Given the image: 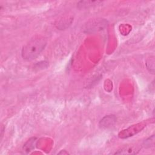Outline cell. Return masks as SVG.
<instances>
[{
	"instance_id": "6da1fadb",
	"label": "cell",
	"mask_w": 155,
	"mask_h": 155,
	"mask_svg": "<svg viewBox=\"0 0 155 155\" xmlns=\"http://www.w3.org/2000/svg\"><path fill=\"white\" fill-rule=\"evenodd\" d=\"M47 45V40L42 36H35L25 44L22 49L21 55L24 59L31 61L37 58Z\"/></svg>"
},
{
	"instance_id": "7a4b0ae2",
	"label": "cell",
	"mask_w": 155,
	"mask_h": 155,
	"mask_svg": "<svg viewBox=\"0 0 155 155\" xmlns=\"http://www.w3.org/2000/svg\"><path fill=\"white\" fill-rule=\"evenodd\" d=\"M107 20L101 18L94 19L89 21L85 25L84 31L86 33H94L104 30L107 26Z\"/></svg>"
},
{
	"instance_id": "3957f363",
	"label": "cell",
	"mask_w": 155,
	"mask_h": 155,
	"mask_svg": "<svg viewBox=\"0 0 155 155\" xmlns=\"http://www.w3.org/2000/svg\"><path fill=\"white\" fill-rule=\"evenodd\" d=\"M116 122V117L114 115H108L103 117L99 122V126L103 129H107L113 127Z\"/></svg>"
},
{
	"instance_id": "277c9868",
	"label": "cell",
	"mask_w": 155,
	"mask_h": 155,
	"mask_svg": "<svg viewBox=\"0 0 155 155\" xmlns=\"http://www.w3.org/2000/svg\"><path fill=\"white\" fill-rule=\"evenodd\" d=\"M139 151V148L135 146H125L118 150L114 154H134Z\"/></svg>"
},
{
	"instance_id": "5b68a950",
	"label": "cell",
	"mask_w": 155,
	"mask_h": 155,
	"mask_svg": "<svg viewBox=\"0 0 155 155\" xmlns=\"http://www.w3.org/2000/svg\"><path fill=\"white\" fill-rule=\"evenodd\" d=\"M101 2V1H81L77 4V5L79 8H87L98 5Z\"/></svg>"
},
{
	"instance_id": "8992f818",
	"label": "cell",
	"mask_w": 155,
	"mask_h": 155,
	"mask_svg": "<svg viewBox=\"0 0 155 155\" xmlns=\"http://www.w3.org/2000/svg\"><path fill=\"white\" fill-rule=\"evenodd\" d=\"M146 66L150 72L154 74V56L150 58L146 62Z\"/></svg>"
},
{
	"instance_id": "52a82bcc",
	"label": "cell",
	"mask_w": 155,
	"mask_h": 155,
	"mask_svg": "<svg viewBox=\"0 0 155 155\" xmlns=\"http://www.w3.org/2000/svg\"><path fill=\"white\" fill-rule=\"evenodd\" d=\"M35 142V138H31L28 140V142L24 146V151H27V152L31 151V149L34 148L33 144Z\"/></svg>"
},
{
	"instance_id": "ba28073f",
	"label": "cell",
	"mask_w": 155,
	"mask_h": 155,
	"mask_svg": "<svg viewBox=\"0 0 155 155\" xmlns=\"http://www.w3.org/2000/svg\"><path fill=\"white\" fill-rule=\"evenodd\" d=\"M154 135L148 137L143 142V146L145 148H151L152 147H154Z\"/></svg>"
}]
</instances>
